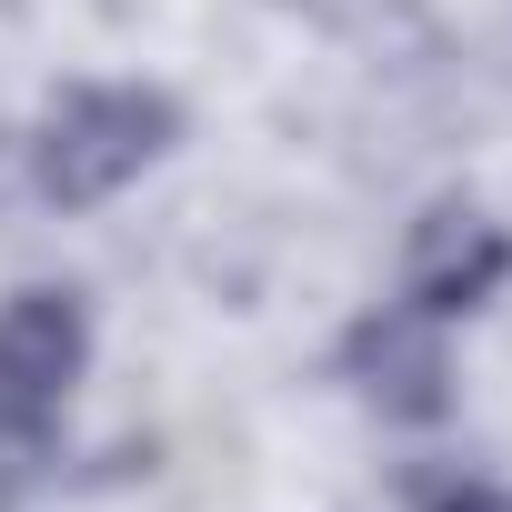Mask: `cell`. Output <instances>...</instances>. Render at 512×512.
Instances as JSON below:
<instances>
[{
	"instance_id": "7a4b0ae2",
	"label": "cell",
	"mask_w": 512,
	"mask_h": 512,
	"mask_svg": "<svg viewBox=\"0 0 512 512\" xmlns=\"http://www.w3.org/2000/svg\"><path fill=\"white\" fill-rule=\"evenodd\" d=\"M81 372H91V312H81V292L31 282V292L0 302V432H11V442H41L71 412Z\"/></svg>"
},
{
	"instance_id": "3957f363",
	"label": "cell",
	"mask_w": 512,
	"mask_h": 512,
	"mask_svg": "<svg viewBox=\"0 0 512 512\" xmlns=\"http://www.w3.org/2000/svg\"><path fill=\"white\" fill-rule=\"evenodd\" d=\"M342 372H352V392H362L382 422H442V412H452V352H442V322L412 312V302L362 312L352 342H342Z\"/></svg>"
},
{
	"instance_id": "6da1fadb",
	"label": "cell",
	"mask_w": 512,
	"mask_h": 512,
	"mask_svg": "<svg viewBox=\"0 0 512 512\" xmlns=\"http://www.w3.org/2000/svg\"><path fill=\"white\" fill-rule=\"evenodd\" d=\"M171 141H181L171 91H151V81H71L31 131V191L61 201V211H91V201L131 191Z\"/></svg>"
},
{
	"instance_id": "5b68a950",
	"label": "cell",
	"mask_w": 512,
	"mask_h": 512,
	"mask_svg": "<svg viewBox=\"0 0 512 512\" xmlns=\"http://www.w3.org/2000/svg\"><path fill=\"white\" fill-rule=\"evenodd\" d=\"M422 512H512V492H502V482H482V472H452V482H432V492H422Z\"/></svg>"
},
{
	"instance_id": "277c9868",
	"label": "cell",
	"mask_w": 512,
	"mask_h": 512,
	"mask_svg": "<svg viewBox=\"0 0 512 512\" xmlns=\"http://www.w3.org/2000/svg\"><path fill=\"white\" fill-rule=\"evenodd\" d=\"M502 272H512L502 221H482L472 201H432L412 221V251H402V302L432 312V322H462L502 292Z\"/></svg>"
}]
</instances>
